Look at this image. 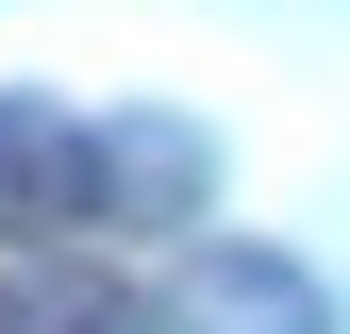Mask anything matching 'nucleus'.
Masks as SVG:
<instances>
[{
	"label": "nucleus",
	"instance_id": "1",
	"mask_svg": "<svg viewBox=\"0 0 350 334\" xmlns=\"http://www.w3.org/2000/svg\"><path fill=\"white\" fill-rule=\"evenodd\" d=\"M83 234H117L100 117L51 84H0V250H83Z\"/></svg>",
	"mask_w": 350,
	"mask_h": 334
},
{
	"label": "nucleus",
	"instance_id": "2",
	"mask_svg": "<svg viewBox=\"0 0 350 334\" xmlns=\"http://www.w3.org/2000/svg\"><path fill=\"white\" fill-rule=\"evenodd\" d=\"M167 334H334V284L284 234H184V268L150 284Z\"/></svg>",
	"mask_w": 350,
	"mask_h": 334
},
{
	"label": "nucleus",
	"instance_id": "3",
	"mask_svg": "<svg viewBox=\"0 0 350 334\" xmlns=\"http://www.w3.org/2000/svg\"><path fill=\"white\" fill-rule=\"evenodd\" d=\"M0 334H167L100 250H0Z\"/></svg>",
	"mask_w": 350,
	"mask_h": 334
},
{
	"label": "nucleus",
	"instance_id": "4",
	"mask_svg": "<svg viewBox=\"0 0 350 334\" xmlns=\"http://www.w3.org/2000/svg\"><path fill=\"white\" fill-rule=\"evenodd\" d=\"M100 167H117V218H150V234L217 218V151H200V117H100Z\"/></svg>",
	"mask_w": 350,
	"mask_h": 334
}]
</instances>
